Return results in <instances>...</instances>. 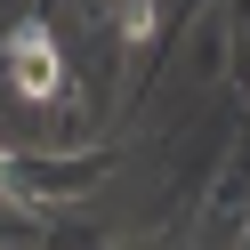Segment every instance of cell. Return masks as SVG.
<instances>
[{
  "label": "cell",
  "instance_id": "1",
  "mask_svg": "<svg viewBox=\"0 0 250 250\" xmlns=\"http://www.w3.org/2000/svg\"><path fill=\"white\" fill-rule=\"evenodd\" d=\"M8 73H17V97L49 105L57 89H65V65H57V33L49 24H24L17 41H8Z\"/></svg>",
  "mask_w": 250,
  "mask_h": 250
}]
</instances>
